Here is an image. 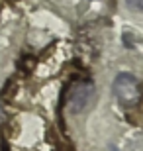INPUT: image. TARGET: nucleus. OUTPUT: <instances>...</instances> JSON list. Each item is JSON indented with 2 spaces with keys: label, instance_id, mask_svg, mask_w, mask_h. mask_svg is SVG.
Returning <instances> with one entry per match:
<instances>
[{
  "label": "nucleus",
  "instance_id": "1",
  "mask_svg": "<svg viewBox=\"0 0 143 151\" xmlns=\"http://www.w3.org/2000/svg\"><path fill=\"white\" fill-rule=\"evenodd\" d=\"M112 90H114L116 98L126 104V106H133L137 104L139 98H141V88H139L137 78L129 73H120L114 78V84H112Z\"/></svg>",
  "mask_w": 143,
  "mask_h": 151
},
{
  "label": "nucleus",
  "instance_id": "2",
  "mask_svg": "<svg viewBox=\"0 0 143 151\" xmlns=\"http://www.w3.org/2000/svg\"><path fill=\"white\" fill-rule=\"evenodd\" d=\"M90 96H92V83L83 81V83L75 84L71 88V94H69V108H71V112H80L88 104Z\"/></svg>",
  "mask_w": 143,
  "mask_h": 151
},
{
  "label": "nucleus",
  "instance_id": "3",
  "mask_svg": "<svg viewBox=\"0 0 143 151\" xmlns=\"http://www.w3.org/2000/svg\"><path fill=\"white\" fill-rule=\"evenodd\" d=\"M126 2H127V6H129V8L143 12V0H126Z\"/></svg>",
  "mask_w": 143,
  "mask_h": 151
},
{
  "label": "nucleus",
  "instance_id": "4",
  "mask_svg": "<svg viewBox=\"0 0 143 151\" xmlns=\"http://www.w3.org/2000/svg\"><path fill=\"white\" fill-rule=\"evenodd\" d=\"M4 122V110H2V106H0V124Z\"/></svg>",
  "mask_w": 143,
  "mask_h": 151
}]
</instances>
